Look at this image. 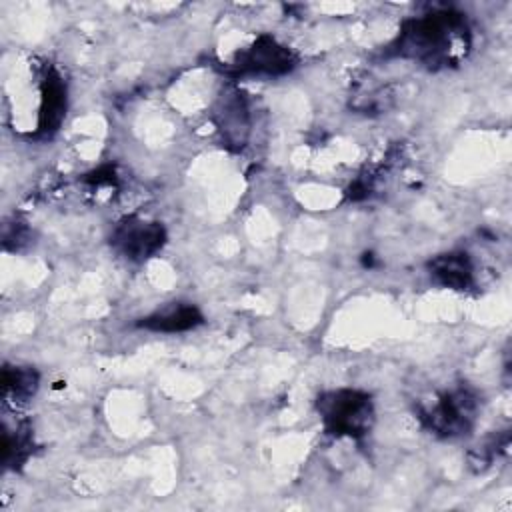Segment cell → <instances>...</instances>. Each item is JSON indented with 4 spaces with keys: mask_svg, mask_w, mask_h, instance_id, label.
Instances as JSON below:
<instances>
[{
    "mask_svg": "<svg viewBox=\"0 0 512 512\" xmlns=\"http://www.w3.org/2000/svg\"><path fill=\"white\" fill-rule=\"evenodd\" d=\"M426 272L434 284L456 292L470 290L476 282L472 256L464 250H448L432 256L426 262Z\"/></svg>",
    "mask_w": 512,
    "mask_h": 512,
    "instance_id": "obj_8",
    "label": "cell"
},
{
    "mask_svg": "<svg viewBox=\"0 0 512 512\" xmlns=\"http://www.w3.org/2000/svg\"><path fill=\"white\" fill-rule=\"evenodd\" d=\"M68 108V88L62 74L48 66L40 78V108H38V136H52Z\"/></svg>",
    "mask_w": 512,
    "mask_h": 512,
    "instance_id": "obj_7",
    "label": "cell"
},
{
    "mask_svg": "<svg viewBox=\"0 0 512 512\" xmlns=\"http://www.w3.org/2000/svg\"><path fill=\"white\" fill-rule=\"evenodd\" d=\"M166 228L158 220H150L144 216H124L110 234L112 250L130 260V262H146L156 256L166 244Z\"/></svg>",
    "mask_w": 512,
    "mask_h": 512,
    "instance_id": "obj_5",
    "label": "cell"
},
{
    "mask_svg": "<svg viewBox=\"0 0 512 512\" xmlns=\"http://www.w3.org/2000/svg\"><path fill=\"white\" fill-rule=\"evenodd\" d=\"M204 324L202 310L192 302H170L148 316H142L136 326L158 334H178L188 332Z\"/></svg>",
    "mask_w": 512,
    "mask_h": 512,
    "instance_id": "obj_9",
    "label": "cell"
},
{
    "mask_svg": "<svg viewBox=\"0 0 512 512\" xmlns=\"http://www.w3.org/2000/svg\"><path fill=\"white\" fill-rule=\"evenodd\" d=\"M296 54L274 36L260 34L250 46L238 50L224 66V72L238 78H278L294 70Z\"/></svg>",
    "mask_w": 512,
    "mask_h": 512,
    "instance_id": "obj_4",
    "label": "cell"
},
{
    "mask_svg": "<svg viewBox=\"0 0 512 512\" xmlns=\"http://www.w3.org/2000/svg\"><path fill=\"white\" fill-rule=\"evenodd\" d=\"M470 26L454 8H432L402 22L396 38L382 50L384 58H402L428 70L456 66L470 50Z\"/></svg>",
    "mask_w": 512,
    "mask_h": 512,
    "instance_id": "obj_1",
    "label": "cell"
},
{
    "mask_svg": "<svg viewBox=\"0 0 512 512\" xmlns=\"http://www.w3.org/2000/svg\"><path fill=\"white\" fill-rule=\"evenodd\" d=\"M40 386V374L32 366L22 364H4L2 368V394L4 400L16 404L28 402Z\"/></svg>",
    "mask_w": 512,
    "mask_h": 512,
    "instance_id": "obj_11",
    "label": "cell"
},
{
    "mask_svg": "<svg viewBox=\"0 0 512 512\" xmlns=\"http://www.w3.org/2000/svg\"><path fill=\"white\" fill-rule=\"evenodd\" d=\"M480 394L468 384H456L416 404V418L426 432L442 440L468 436L480 414Z\"/></svg>",
    "mask_w": 512,
    "mask_h": 512,
    "instance_id": "obj_2",
    "label": "cell"
},
{
    "mask_svg": "<svg viewBox=\"0 0 512 512\" xmlns=\"http://www.w3.org/2000/svg\"><path fill=\"white\" fill-rule=\"evenodd\" d=\"M508 448H510V432L508 430H500V432L486 436L476 446H472L466 454L470 470L476 474L486 472L502 454L508 452Z\"/></svg>",
    "mask_w": 512,
    "mask_h": 512,
    "instance_id": "obj_12",
    "label": "cell"
},
{
    "mask_svg": "<svg viewBox=\"0 0 512 512\" xmlns=\"http://www.w3.org/2000/svg\"><path fill=\"white\" fill-rule=\"evenodd\" d=\"M316 412L326 434L334 438L360 440L370 434L376 420L372 394L358 388L320 392L316 398Z\"/></svg>",
    "mask_w": 512,
    "mask_h": 512,
    "instance_id": "obj_3",
    "label": "cell"
},
{
    "mask_svg": "<svg viewBox=\"0 0 512 512\" xmlns=\"http://www.w3.org/2000/svg\"><path fill=\"white\" fill-rule=\"evenodd\" d=\"M84 180L94 186H112L116 182V172H114V168L104 166V168H98V170L86 174Z\"/></svg>",
    "mask_w": 512,
    "mask_h": 512,
    "instance_id": "obj_14",
    "label": "cell"
},
{
    "mask_svg": "<svg viewBox=\"0 0 512 512\" xmlns=\"http://www.w3.org/2000/svg\"><path fill=\"white\" fill-rule=\"evenodd\" d=\"M32 238V232L28 228V224L24 220H14V222H6L4 224V232H2V244L6 250L18 252L22 250Z\"/></svg>",
    "mask_w": 512,
    "mask_h": 512,
    "instance_id": "obj_13",
    "label": "cell"
},
{
    "mask_svg": "<svg viewBox=\"0 0 512 512\" xmlns=\"http://www.w3.org/2000/svg\"><path fill=\"white\" fill-rule=\"evenodd\" d=\"M212 122L226 148L242 150L246 146L252 130V114L246 94L234 82L220 90L212 108Z\"/></svg>",
    "mask_w": 512,
    "mask_h": 512,
    "instance_id": "obj_6",
    "label": "cell"
},
{
    "mask_svg": "<svg viewBox=\"0 0 512 512\" xmlns=\"http://www.w3.org/2000/svg\"><path fill=\"white\" fill-rule=\"evenodd\" d=\"M34 452V436L28 422L20 420L14 426L4 424L2 432V464L6 470H20Z\"/></svg>",
    "mask_w": 512,
    "mask_h": 512,
    "instance_id": "obj_10",
    "label": "cell"
}]
</instances>
